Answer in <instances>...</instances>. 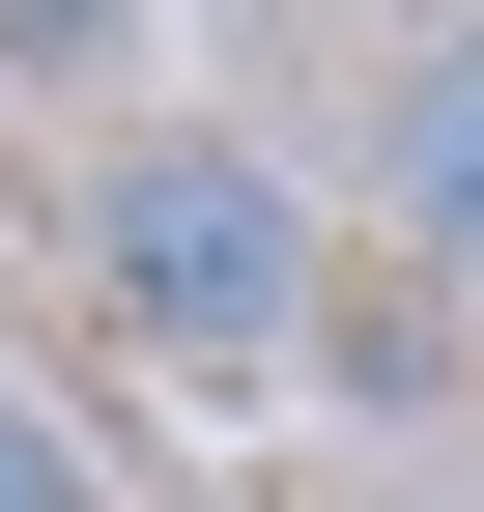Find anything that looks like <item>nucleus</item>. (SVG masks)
<instances>
[{
  "instance_id": "nucleus-1",
  "label": "nucleus",
  "mask_w": 484,
  "mask_h": 512,
  "mask_svg": "<svg viewBox=\"0 0 484 512\" xmlns=\"http://www.w3.org/2000/svg\"><path fill=\"white\" fill-rule=\"evenodd\" d=\"M57 285H86L143 370H285L342 313V228H314V171H285L257 114H114L86 200H57Z\"/></svg>"
},
{
  "instance_id": "nucleus-4",
  "label": "nucleus",
  "mask_w": 484,
  "mask_h": 512,
  "mask_svg": "<svg viewBox=\"0 0 484 512\" xmlns=\"http://www.w3.org/2000/svg\"><path fill=\"white\" fill-rule=\"evenodd\" d=\"M0 512H114L86 456H57V399H0Z\"/></svg>"
},
{
  "instance_id": "nucleus-2",
  "label": "nucleus",
  "mask_w": 484,
  "mask_h": 512,
  "mask_svg": "<svg viewBox=\"0 0 484 512\" xmlns=\"http://www.w3.org/2000/svg\"><path fill=\"white\" fill-rule=\"evenodd\" d=\"M342 171H371V256L484 342V0H428V57L371 86V143H342Z\"/></svg>"
},
{
  "instance_id": "nucleus-3",
  "label": "nucleus",
  "mask_w": 484,
  "mask_h": 512,
  "mask_svg": "<svg viewBox=\"0 0 484 512\" xmlns=\"http://www.w3.org/2000/svg\"><path fill=\"white\" fill-rule=\"evenodd\" d=\"M143 29H171V0H0V86L114 143V86H143Z\"/></svg>"
}]
</instances>
